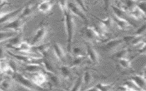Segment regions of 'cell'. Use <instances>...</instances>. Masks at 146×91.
Here are the masks:
<instances>
[{
	"label": "cell",
	"mask_w": 146,
	"mask_h": 91,
	"mask_svg": "<svg viewBox=\"0 0 146 91\" xmlns=\"http://www.w3.org/2000/svg\"><path fill=\"white\" fill-rule=\"evenodd\" d=\"M59 6L63 13L65 30L67 36V50L71 52L75 34V24L73 14L68 10L67 1H60Z\"/></svg>",
	"instance_id": "6da1fadb"
},
{
	"label": "cell",
	"mask_w": 146,
	"mask_h": 91,
	"mask_svg": "<svg viewBox=\"0 0 146 91\" xmlns=\"http://www.w3.org/2000/svg\"><path fill=\"white\" fill-rule=\"evenodd\" d=\"M82 1H67L68 10L72 14H75L84 20L87 18L85 15V11H87Z\"/></svg>",
	"instance_id": "7a4b0ae2"
},
{
	"label": "cell",
	"mask_w": 146,
	"mask_h": 91,
	"mask_svg": "<svg viewBox=\"0 0 146 91\" xmlns=\"http://www.w3.org/2000/svg\"><path fill=\"white\" fill-rule=\"evenodd\" d=\"M23 7H19L17 9H14L12 11H4L0 14V25L5 24L12 20L13 19L17 18L20 15Z\"/></svg>",
	"instance_id": "3957f363"
},
{
	"label": "cell",
	"mask_w": 146,
	"mask_h": 91,
	"mask_svg": "<svg viewBox=\"0 0 146 91\" xmlns=\"http://www.w3.org/2000/svg\"><path fill=\"white\" fill-rule=\"evenodd\" d=\"M24 25V22L22 19H21L18 16L17 18L13 19L7 23L4 24L2 27V30H8L15 31L18 33H20L22 31Z\"/></svg>",
	"instance_id": "277c9868"
},
{
	"label": "cell",
	"mask_w": 146,
	"mask_h": 91,
	"mask_svg": "<svg viewBox=\"0 0 146 91\" xmlns=\"http://www.w3.org/2000/svg\"><path fill=\"white\" fill-rule=\"evenodd\" d=\"M46 34H47V28L46 27L42 26L38 28L36 30L31 40V42L30 43L31 45L33 47L38 46V44L44 39Z\"/></svg>",
	"instance_id": "5b68a950"
},
{
	"label": "cell",
	"mask_w": 146,
	"mask_h": 91,
	"mask_svg": "<svg viewBox=\"0 0 146 91\" xmlns=\"http://www.w3.org/2000/svg\"><path fill=\"white\" fill-rule=\"evenodd\" d=\"M13 77L17 82L19 83L22 86L30 89H35V84L33 82V81L30 80L23 75L18 72H15L14 73Z\"/></svg>",
	"instance_id": "8992f818"
},
{
	"label": "cell",
	"mask_w": 146,
	"mask_h": 91,
	"mask_svg": "<svg viewBox=\"0 0 146 91\" xmlns=\"http://www.w3.org/2000/svg\"><path fill=\"white\" fill-rule=\"evenodd\" d=\"M53 49L56 57L63 63H64L66 61V55L62 46L59 43H55L53 45Z\"/></svg>",
	"instance_id": "52a82bcc"
},
{
	"label": "cell",
	"mask_w": 146,
	"mask_h": 91,
	"mask_svg": "<svg viewBox=\"0 0 146 91\" xmlns=\"http://www.w3.org/2000/svg\"><path fill=\"white\" fill-rule=\"evenodd\" d=\"M19 33L15 31L8 30H3L0 31V43L9 40L18 35Z\"/></svg>",
	"instance_id": "ba28073f"
},
{
	"label": "cell",
	"mask_w": 146,
	"mask_h": 91,
	"mask_svg": "<svg viewBox=\"0 0 146 91\" xmlns=\"http://www.w3.org/2000/svg\"><path fill=\"white\" fill-rule=\"evenodd\" d=\"M35 7L36 5L35 3H30L26 5H25L24 6H23L22 10L20 15H19V18L23 19V18L29 16L33 13Z\"/></svg>",
	"instance_id": "9c48e42d"
},
{
	"label": "cell",
	"mask_w": 146,
	"mask_h": 91,
	"mask_svg": "<svg viewBox=\"0 0 146 91\" xmlns=\"http://www.w3.org/2000/svg\"><path fill=\"white\" fill-rule=\"evenodd\" d=\"M53 6V2L50 1H44L40 2L38 6L37 9L42 13H47L51 10Z\"/></svg>",
	"instance_id": "30bf717a"
},
{
	"label": "cell",
	"mask_w": 146,
	"mask_h": 91,
	"mask_svg": "<svg viewBox=\"0 0 146 91\" xmlns=\"http://www.w3.org/2000/svg\"><path fill=\"white\" fill-rule=\"evenodd\" d=\"M86 52L90 60L92 62L94 63H96L98 62V60H99L98 54L96 51V50L91 46L89 44H87Z\"/></svg>",
	"instance_id": "8fae6325"
},
{
	"label": "cell",
	"mask_w": 146,
	"mask_h": 91,
	"mask_svg": "<svg viewBox=\"0 0 146 91\" xmlns=\"http://www.w3.org/2000/svg\"><path fill=\"white\" fill-rule=\"evenodd\" d=\"M46 80V77L45 75L42 72H38L34 73L31 81L35 85L40 86L42 84L45 82Z\"/></svg>",
	"instance_id": "7c38bea8"
},
{
	"label": "cell",
	"mask_w": 146,
	"mask_h": 91,
	"mask_svg": "<svg viewBox=\"0 0 146 91\" xmlns=\"http://www.w3.org/2000/svg\"><path fill=\"white\" fill-rule=\"evenodd\" d=\"M13 86V82L11 78L5 77L0 81V88L3 91H9Z\"/></svg>",
	"instance_id": "4fadbf2b"
},
{
	"label": "cell",
	"mask_w": 146,
	"mask_h": 91,
	"mask_svg": "<svg viewBox=\"0 0 146 91\" xmlns=\"http://www.w3.org/2000/svg\"><path fill=\"white\" fill-rule=\"evenodd\" d=\"M32 48H33V46L31 45V44H29L26 42L22 41L17 46H16L14 48V49L21 52L27 53L31 51Z\"/></svg>",
	"instance_id": "5bb4252c"
},
{
	"label": "cell",
	"mask_w": 146,
	"mask_h": 91,
	"mask_svg": "<svg viewBox=\"0 0 146 91\" xmlns=\"http://www.w3.org/2000/svg\"><path fill=\"white\" fill-rule=\"evenodd\" d=\"M9 55L12 56L13 57L16 58L17 60H21L23 62L26 63H30V61L31 60V58L27 55H19V54H14L13 52H11L10 51L7 52Z\"/></svg>",
	"instance_id": "9a60e30c"
},
{
	"label": "cell",
	"mask_w": 146,
	"mask_h": 91,
	"mask_svg": "<svg viewBox=\"0 0 146 91\" xmlns=\"http://www.w3.org/2000/svg\"><path fill=\"white\" fill-rule=\"evenodd\" d=\"M83 84V82L82 76H80L77 78V80L75 82L70 91H80Z\"/></svg>",
	"instance_id": "2e32d148"
},
{
	"label": "cell",
	"mask_w": 146,
	"mask_h": 91,
	"mask_svg": "<svg viewBox=\"0 0 146 91\" xmlns=\"http://www.w3.org/2000/svg\"><path fill=\"white\" fill-rule=\"evenodd\" d=\"M11 69L9 65V62L7 61V59L0 60V72L5 73Z\"/></svg>",
	"instance_id": "e0dca14e"
},
{
	"label": "cell",
	"mask_w": 146,
	"mask_h": 91,
	"mask_svg": "<svg viewBox=\"0 0 146 91\" xmlns=\"http://www.w3.org/2000/svg\"><path fill=\"white\" fill-rule=\"evenodd\" d=\"M133 80L135 81L134 82L136 84L138 88L144 87L146 84L145 79L140 76H136L135 77H133Z\"/></svg>",
	"instance_id": "ac0fdd59"
},
{
	"label": "cell",
	"mask_w": 146,
	"mask_h": 91,
	"mask_svg": "<svg viewBox=\"0 0 146 91\" xmlns=\"http://www.w3.org/2000/svg\"><path fill=\"white\" fill-rule=\"evenodd\" d=\"M96 31L92 28L88 27L86 29V35L90 39H94L96 37Z\"/></svg>",
	"instance_id": "d6986e66"
},
{
	"label": "cell",
	"mask_w": 146,
	"mask_h": 91,
	"mask_svg": "<svg viewBox=\"0 0 146 91\" xmlns=\"http://www.w3.org/2000/svg\"><path fill=\"white\" fill-rule=\"evenodd\" d=\"M82 78H83V82L86 85H88L89 84H90L92 80V77L91 74L90 73V72H88V71L84 73L83 76H82Z\"/></svg>",
	"instance_id": "ffe728a7"
},
{
	"label": "cell",
	"mask_w": 146,
	"mask_h": 91,
	"mask_svg": "<svg viewBox=\"0 0 146 91\" xmlns=\"http://www.w3.org/2000/svg\"><path fill=\"white\" fill-rule=\"evenodd\" d=\"M43 64L44 65V69L49 73H52L54 74L55 72L54 71V67L52 66L51 64L47 60H44L43 62Z\"/></svg>",
	"instance_id": "44dd1931"
},
{
	"label": "cell",
	"mask_w": 146,
	"mask_h": 91,
	"mask_svg": "<svg viewBox=\"0 0 146 91\" xmlns=\"http://www.w3.org/2000/svg\"><path fill=\"white\" fill-rule=\"evenodd\" d=\"M60 72L62 74V76L64 78L68 77L71 74V72L69 68L66 65H63L62 67H61Z\"/></svg>",
	"instance_id": "7402d4cb"
},
{
	"label": "cell",
	"mask_w": 146,
	"mask_h": 91,
	"mask_svg": "<svg viewBox=\"0 0 146 91\" xmlns=\"http://www.w3.org/2000/svg\"><path fill=\"white\" fill-rule=\"evenodd\" d=\"M120 64L124 68H129L130 66L129 61L124 58H121L119 60Z\"/></svg>",
	"instance_id": "603a6c76"
},
{
	"label": "cell",
	"mask_w": 146,
	"mask_h": 91,
	"mask_svg": "<svg viewBox=\"0 0 146 91\" xmlns=\"http://www.w3.org/2000/svg\"><path fill=\"white\" fill-rule=\"evenodd\" d=\"M6 51L3 47H0V60L6 59Z\"/></svg>",
	"instance_id": "cb8c5ba5"
},
{
	"label": "cell",
	"mask_w": 146,
	"mask_h": 91,
	"mask_svg": "<svg viewBox=\"0 0 146 91\" xmlns=\"http://www.w3.org/2000/svg\"><path fill=\"white\" fill-rule=\"evenodd\" d=\"M85 91H100V90L97 86H95V87L90 88Z\"/></svg>",
	"instance_id": "d4e9b609"
},
{
	"label": "cell",
	"mask_w": 146,
	"mask_h": 91,
	"mask_svg": "<svg viewBox=\"0 0 146 91\" xmlns=\"http://www.w3.org/2000/svg\"><path fill=\"white\" fill-rule=\"evenodd\" d=\"M0 91H3V90H2V89L0 88Z\"/></svg>",
	"instance_id": "484cf974"
}]
</instances>
